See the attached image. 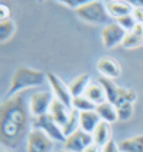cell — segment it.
Segmentation results:
<instances>
[{"mask_svg": "<svg viewBox=\"0 0 143 152\" xmlns=\"http://www.w3.org/2000/svg\"><path fill=\"white\" fill-rule=\"evenodd\" d=\"M29 113L23 94H16L3 101L0 107V141L3 146L16 148L24 135H29Z\"/></svg>", "mask_w": 143, "mask_h": 152, "instance_id": "6da1fadb", "label": "cell"}, {"mask_svg": "<svg viewBox=\"0 0 143 152\" xmlns=\"http://www.w3.org/2000/svg\"><path fill=\"white\" fill-rule=\"evenodd\" d=\"M46 78H47L46 74L39 71V70H34V68H30V67H19L13 73L10 87L7 90V95L10 98L16 94H20L21 90L40 86V84L44 83Z\"/></svg>", "mask_w": 143, "mask_h": 152, "instance_id": "7a4b0ae2", "label": "cell"}, {"mask_svg": "<svg viewBox=\"0 0 143 152\" xmlns=\"http://www.w3.org/2000/svg\"><path fill=\"white\" fill-rule=\"evenodd\" d=\"M99 84L103 87L104 93H106V99L109 101L110 104H113L115 107L124 104V102H133L137 98V94L130 90V88H122V87H117L115 84V81L106 77H99L97 78Z\"/></svg>", "mask_w": 143, "mask_h": 152, "instance_id": "3957f363", "label": "cell"}, {"mask_svg": "<svg viewBox=\"0 0 143 152\" xmlns=\"http://www.w3.org/2000/svg\"><path fill=\"white\" fill-rule=\"evenodd\" d=\"M77 16L82 20L92 23V24H104L109 20V13L106 9V3L99 1V0H93V1H87L84 6L76 10Z\"/></svg>", "mask_w": 143, "mask_h": 152, "instance_id": "277c9868", "label": "cell"}, {"mask_svg": "<svg viewBox=\"0 0 143 152\" xmlns=\"http://www.w3.org/2000/svg\"><path fill=\"white\" fill-rule=\"evenodd\" d=\"M33 128H37V129H41L43 132H46L53 139V141H57V142H64L66 141V137L63 135V131L59 126V124L55 121V118L52 117V114L47 113L41 117H37V118L33 121Z\"/></svg>", "mask_w": 143, "mask_h": 152, "instance_id": "5b68a950", "label": "cell"}, {"mask_svg": "<svg viewBox=\"0 0 143 152\" xmlns=\"http://www.w3.org/2000/svg\"><path fill=\"white\" fill-rule=\"evenodd\" d=\"M53 139L41 129L33 128L27 135V152H52Z\"/></svg>", "mask_w": 143, "mask_h": 152, "instance_id": "8992f818", "label": "cell"}, {"mask_svg": "<svg viewBox=\"0 0 143 152\" xmlns=\"http://www.w3.org/2000/svg\"><path fill=\"white\" fill-rule=\"evenodd\" d=\"M53 99H55L53 93H49V91L34 93L33 95L30 97V104H29L30 114L34 115L36 118L44 115V114H47L49 111H50L52 104H53Z\"/></svg>", "mask_w": 143, "mask_h": 152, "instance_id": "52a82bcc", "label": "cell"}, {"mask_svg": "<svg viewBox=\"0 0 143 152\" xmlns=\"http://www.w3.org/2000/svg\"><path fill=\"white\" fill-rule=\"evenodd\" d=\"M47 81L50 87H52V93L55 95L56 99H59L61 104L67 107L69 110H72V102H73V95L70 93V88L67 84H64L56 74L53 73H47L46 74Z\"/></svg>", "mask_w": 143, "mask_h": 152, "instance_id": "ba28073f", "label": "cell"}, {"mask_svg": "<svg viewBox=\"0 0 143 152\" xmlns=\"http://www.w3.org/2000/svg\"><path fill=\"white\" fill-rule=\"evenodd\" d=\"M92 144H93V135L84 132L83 129H77L76 132L69 135L66 141L63 142L64 149L72 152H83Z\"/></svg>", "mask_w": 143, "mask_h": 152, "instance_id": "9c48e42d", "label": "cell"}, {"mask_svg": "<svg viewBox=\"0 0 143 152\" xmlns=\"http://www.w3.org/2000/svg\"><path fill=\"white\" fill-rule=\"evenodd\" d=\"M127 31L123 30L122 27L119 26L117 23H110L103 28L102 31V41L103 46L106 48H112V47H116L119 44H122L124 37H126Z\"/></svg>", "mask_w": 143, "mask_h": 152, "instance_id": "30bf717a", "label": "cell"}, {"mask_svg": "<svg viewBox=\"0 0 143 152\" xmlns=\"http://www.w3.org/2000/svg\"><path fill=\"white\" fill-rule=\"evenodd\" d=\"M96 67H97L99 73L102 74V77H106L110 80L117 78L122 74V67L119 64V61L116 58H112V57H102L97 61Z\"/></svg>", "mask_w": 143, "mask_h": 152, "instance_id": "8fae6325", "label": "cell"}, {"mask_svg": "<svg viewBox=\"0 0 143 152\" xmlns=\"http://www.w3.org/2000/svg\"><path fill=\"white\" fill-rule=\"evenodd\" d=\"M106 9L109 16L119 19L123 16H129L133 12V6L130 1H122V0H112V1H106Z\"/></svg>", "mask_w": 143, "mask_h": 152, "instance_id": "7c38bea8", "label": "cell"}, {"mask_svg": "<svg viewBox=\"0 0 143 152\" xmlns=\"http://www.w3.org/2000/svg\"><path fill=\"white\" fill-rule=\"evenodd\" d=\"M49 113L52 114V117L55 118V121L59 124V126H60L61 129H63V126L67 124L69 118H70V113H72V110H69L64 104H61L59 99L55 98Z\"/></svg>", "mask_w": 143, "mask_h": 152, "instance_id": "4fadbf2b", "label": "cell"}, {"mask_svg": "<svg viewBox=\"0 0 143 152\" xmlns=\"http://www.w3.org/2000/svg\"><path fill=\"white\" fill-rule=\"evenodd\" d=\"M100 122H102V118L96 111L80 113V129H83L84 132L93 134Z\"/></svg>", "mask_w": 143, "mask_h": 152, "instance_id": "5bb4252c", "label": "cell"}, {"mask_svg": "<svg viewBox=\"0 0 143 152\" xmlns=\"http://www.w3.org/2000/svg\"><path fill=\"white\" fill-rule=\"evenodd\" d=\"M143 44V23H137L135 28L126 34L122 46L124 48H136Z\"/></svg>", "mask_w": 143, "mask_h": 152, "instance_id": "9a60e30c", "label": "cell"}, {"mask_svg": "<svg viewBox=\"0 0 143 152\" xmlns=\"http://www.w3.org/2000/svg\"><path fill=\"white\" fill-rule=\"evenodd\" d=\"M84 97L89 98L93 104H96V105L103 104V102L107 101V99H106V93H104L103 87L99 84V81H96V83L90 81V84L87 86L86 91H84Z\"/></svg>", "mask_w": 143, "mask_h": 152, "instance_id": "2e32d148", "label": "cell"}, {"mask_svg": "<svg viewBox=\"0 0 143 152\" xmlns=\"http://www.w3.org/2000/svg\"><path fill=\"white\" fill-rule=\"evenodd\" d=\"M96 113L99 114V117L102 118V121L107 122V124H112V122H116L119 117H117V110L113 104H110L109 101L103 102V104H99L96 105Z\"/></svg>", "mask_w": 143, "mask_h": 152, "instance_id": "e0dca14e", "label": "cell"}, {"mask_svg": "<svg viewBox=\"0 0 143 152\" xmlns=\"http://www.w3.org/2000/svg\"><path fill=\"white\" fill-rule=\"evenodd\" d=\"M89 84H90V75L89 74H80V75H77L69 84V88H70V93L73 95V98L84 95V91H86Z\"/></svg>", "mask_w": 143, "mask_h": 152, "instance_id": "ac0fdd59", "label": "cell"}, {"mask_svg": "<svg viewBox=\"0 0 143 152\" xmlns=\"http://www.w3.org/2000/svg\"><path fill=\"white\" fill-rule=\"evenodd\" d=\"M92 135H93V144H96V145H99L100 148H103V146L110 141V126H109V124L104 122V121H102V122L99 124V126L96 128V131L92 134Z\"/></svg>", "mask_w": 143, "mask_h": 152, "instance_id": "d6986e66", "label": "cell"}, {"mask_svg": "<svg viewBox=\"0 0 143 152\" xmlns=\"http://www.w3.org/2000/svg\"><path fill=\"white\" fill-rule=\"evenodd\" d=\"M120 152H143V135H136L119 144Z\"/></svg>", "mask_w": 143, "mask_h": 152, "instance_id": "ffe728a7", "label": "cell"}, {"mask_svg": "<svg viewBox=\"0 0 143 152\" xmlns=\"http://www.w3.org/2000/svg\"><path fill=\"white\" fill-rule=\"evenodd\" d=\"M77 129H80V113L76 111V110H72L70 113V118H69L67 124L63 126V135L67 138L69 135H72L73 132H76Z\"/></svg>", "mask_w": 143, "mask_h": 152, "instance_id": "44dd1931", "label": "cell"}, {"mask_svg": "<svg viewBox=\"0 0 143 152\" xmlns=\"http://www.w3.org/2000/svg\"><path fill=\"white\" fill-rule=\"evenodd\" d=\"M72 110H76L79 113H87V111H96V104H93L84 95L82 97H75L72 102Z\"/></svg>", "mask_w": 143, "mask_h": 152, "instance_id": "7402d4cb", "label": "cell"}, {"mask_svg": "<svg viewBox=\"0 0 143 152\" xmlns=\"http://www.w3.org/2000/svg\"><path fill=\"white\" fill-rule=\"evenodd\" d=\"M16 31V24L13 20H0V41L4 43L10 39Z\"/></svg>", "mask_w": 143, "mask_h": 152, "instance_id": "603a6c76", "label": "cell"}, {"mask_svg": "<svg viewBox=\"0 0 143 152\" xmlns=\"http://www.w3.org/2000/svg\"><path fill=\"white\" fill-rule=\"evenodd\" d=\"M116 110H117V117L120 121H127L133 115V102L120 104V105L116 107Z\"/></svg>", "mask_w": 143, "mask_h": 152, "instance_id": "cb8c5ba5", "label": "cell"}, {"mask_svg": "<svg viewBox=\"0 0 143 152\" xmlns=\"http://www.w3.org/2000/svg\"><path fill=\"white\" fill-rule=\"evenodd\" d=\"M116 23L119 24V26L122 27L123 30H126L127 33L129 31H132L133 28H135V26L137 24L136 19L132 16V14H129V16H123V17H119V19H116Z\"/></svg>", "mask_w": 143, "mask_h": 152, "instance_id": "d4e9b609", "label": "cell"}, {"mask_svg": "<svg viewBox=\"0 0 143 152\" xmlns=\"http://www.w3.org/2000/svg\"><path fill=\"white\" fill-rule=\"evenodd\" d=\"M63 3L66 4V6L72 7V9H80L82 6H84L87 1H84V0H63Z\"/></svg>", "mask_w": 143, "mask_h": 152, "instance_id": "484cf974", "label": "cell"}, {"mask_svg": "<svg viewBox=\"0 0 143 152\" xmlns=\"http://www.w3.org/2000/svg\"><path fill=\"white\" fill-rule=\"evenodd\" d=\"M102 152H120V149H119V144H116L115 141L110 139L109 142L102 148Z\"/></svg>", "mask_w": 143, "mask_h": 152, "instance_id": "4316f807", "label": "cell"}, {"mask_svg": "<svg viewBox=\"0 0 143 152\" xmlns=\"http://www.w3.org/2000/svg\"><path fill=\"white\" fill-rule=\"evenodd\" d=\"M132 16L136 19L137 23H143V7H140V6H133Z\"/></svg>", "mask_w": 143, "mask_h": 152, "instance_id": "83f0119b", "label": "cell"}, {"mask_svg": "<svg viewBox=\"0 0 143 152\" xmlns=\"http://www.w3.org/2000/svg\"><path fill=\"white\" fill-rule=\"evenodd\" d=\"M10 16V9L7 7V4H0V19L7 20Z\"/></svg>", "mask_w": 143, "mask_h": 152, "instance_id": "f1b7e54d", "label": "cell"}, {"mask_svg": "<svg viewBox=\"0 0 143 152\" xmlns=\"http://www.w3.org/2000/svg\"><path fill=\"white\" fill-rule=\"evenodd\" d=\"M83 152H102V148L99 145H96V144H92V145L87 146Z\"/></svg>", "mask_w": 143, "mask_h": 152, "instance_id": "f546056e", "label": "cell"}, {"mask_svg": "<svg viewBox=\"0 0 143 152\" xmlns=\"http://www.w3.org/2000/svg\"><path fill=\"white\" fill-rule=\"evenodd\" d=\"M56 152H72V151H67V149H64V148H63V149H57Z\"/></svg>", "mask_w": 143, "mask_h": 152, "instance_id": "4dcf8cb0", "label": "cell"}, {"mask_svg": "<svg viewBox=\"0 0 143 152\" xmlns=\"http://www.w3.org/2000/svg\"><path fill=\"white\" fill-rule=\"evenodd\" d=\"M1 152H9V151H1Z\"/></svg>", "mask_w": 143, "mask_h": 152, "instance_id": "1f68e13d", "label": "cell"}]
</instances>
